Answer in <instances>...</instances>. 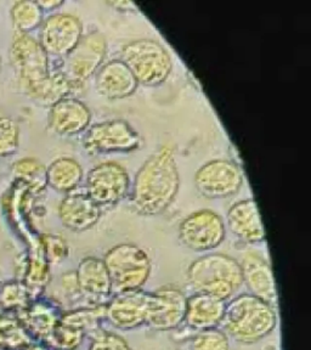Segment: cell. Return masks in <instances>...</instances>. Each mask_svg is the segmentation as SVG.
<instances>
[{
    "label": "cell",
    "mask_w": 311,
    "mask_h": 350,
    "mask_svg": "<svg viewBox=\"0 0 311 350\" xmlns=\"http://www.w3.org/2000/svg\"><path fill=\"white\" fill-rule=\"evenodd\" d=\"M10 61L23 93L39 104L51 107L73 90L64 72L51 71L49 55L29 34L15 33Z\"/></svg>",
    "instance_id": "obj_1"
},
{
    "label": "cell",
    "mask_w": 311,
    "mask_h": 350,
    "mask_svg": "<svg viewBox=\"0 0 311 350\" xmlns=\"http://www.w3.org/2000/svg\"><path fill=\"white\" fill-rule=\"evenodd\" d=\"M179 185L174 150L164 145L137 172L131 191V206L141 215H159L172 204Z\"/></svg>",
    "instance_id": "obj_2"
},
{
    "label": "cell",
    "mask_w": 311,
    "mask_h": 350,
    "mask_svg": "<svg viewBox=\"0 0 311 350\" xmlns=\"http://www.w3.org/2000/svg\"><path fill=\"white\" fill-rule=\"evenodd\" d=\"M225 334L243 345L257 343L271 334L278 325L275 308L251 293L236 297L225 308Z\"/></svg>",
    "instance_id": "obj_3"
},
{
    "label": "cell",
    "mask_w": 311,
    "mask_h": 350,
    "mask_svg": "<svg viewBox=\"0 0 311 350\" xmlns=\"http://www.w3.org/2000/svg\"><path fill=\"white\" fill-rule=\"evenodd\" d=\"M186 279L196 292L213 295L224 301L243 284L240 262L220 253L196 259L187 269Z\"/></svg>",
    "instance_id": "obj_4"
},
{
    "label": "cell",
    "mask_w": 311,
    "mask_h": 350,
    "mask_svg": "<svg viewBox=\"0 0 311 350\" xmlns=\"http://www.w3.org/2000/svg\"><path fill=\"white\" fill-rule=\"evenodd\" d=\"M103 260L116 295L141 290L151 273L148 253L134 243H120L111 248Z\"/></svg>",
    "instance_id": "obj_5"
},
{
    "label": "cell",
    "mask_w": 311,
    "mask_h": 350,
    "mask_svg": "<svg viewBox=\"0 0 311 350\" xmlns=\"http://www.w3.org/2000/svg\"><path fill=\"white\" fill-rule=\"evenodd\" d=\"M120 60L126 64L137 83L157 87L165 82L173 67L170 53L153 39H139L122 49Z\"/></svg>",
    "instance_id": "obj_6"
},
{
    "label": "cell",
    "mask_w": 311,
    "mask_h": 350,
    "mask_svg": "<svg viewBox=\"0 0 311 350\" xmlns=\"http://www.w3.org/2000/svg\"><path fill=\"white\" fill-rule=\"evenodd\" d=\"M107 51V43L100 32L83 36L76 48L66 56L64 75L71 83L72 89L82 87L85 81L98 72Z\"/></svg>",
    "instance_id": "obj_7"
},
{
    "label": "cell",
    "mask_w": 311,
    "mask_h": 350,
    "mask_svg": "<svg viewBox=\"0 0 311 350\" xmlns=\"http://www.w3.org/2000/svg\"><path fill=\"white\" fill-rule=\"evenodd\" d=\"M224 239L223 219L208 209L190 214L179 226V240L192 251H211L220 246Z\"/></svg>",
    "instance_id": "obj_8"
},
{
    "label": "cell",
    "mask_w": 311,
    "mask_h": 350,
    "mask_svg": "<svg viewBox=\"0 0 311 350\" xmlns=\"http://www.w3.org/2000/svg\"><path fill=\"white\" fill-rule=\"evenodd\" d=\"M141 137L126 120L98 123L87 131L83 145L89 153L128 152L140 148Z\"/></svg>",
    "instance_id": "obj_9"
},
{
    "label": "cell",
    "mask_w": 311,
    "mask_h": 350,
    "mask_svg": "<svg viewBox=\"0 0 311 350\" xmlns=\"http://www.w3.org/2000/svg\"><path fill=\"white\" fill-rule=\"evenodd\" d=\"M128 190V173L115 162L100 163L87 174V195L100 207L120 202L126 197Z\"/></svg>",
    "instance_id": "obj_10"
},
{
    "label": "cell",
    "mask_w": 311,
    "mask_h": 350,
    "mask_svg": "<svg viewBox=\"0 0 311 350\" xmlns=\"http://www.w3.org/2000/svg\"><path fill=\"white\" fill-rule=\"evenodd\" d=\"M243 184L240 168L231 161L214 159L202 165L195 175L197 190L208 198H226L239 192Z\"/></svg>",
    "instance_id": "obj_11"
},
{
    "label": "cell",
    "mask_w": 311,
    "mask_h": 350,
    "mask_svg": "<svg viewBox=\"0 0 311 350\" xmlns=\"http://www.w3.org/2000/svg\"><path fill=\"white\" fill-rule=\"evenodd\" d=\"M83 37L81 21L70 14H54L43 20L39 44L51 56H67Z\"/></svg>",
    "instance_id": "obj_12"
},
{
    "label": "cell",
    "mask_w": 311,
    "mask_h": 350,
    "mask_svg": "<svg viewBox=\"0 0 311 350\" xmlns=\"http://www.w3.org/2000/svg\"><path fill=\"white\" fill-rule=\"evenodd\" d=\"M187 298L179 288L162 287L148 293V321L157 331H172L185 320Z\"/></svg>",
    "instance_id": "obj_13"
},
{
    "label": "cell",
    "mask_w": 311,
    "mask_h": 350,
    "mask_svg": "<svg viewBox=\"0 0 311 350\" xmlns=\"http://www.w3.org/2000/svg\"><path fill=\"white\" fill-rule=\"evenodd\" d=\"M148 293L141 290L116 295L105 306V319L120 329H134L148 321Z\"/></svg>",
    "instance_id": "obj_14"
},
{
    "label": "cell",
    "mask_w": 311,
    "mask_h": 350,
    "mask_svg": "<svg viewBox=\"0 0 311 350\" xmlns=\"http://www.w3.org/2000/svg\"><path fill=\"white\" fill-rule=\"evenodd\" d=\"M240 265L242 279L251 295L273 308L278 306V288L270 264L257 252H247Z\"/></svg>",
    "instance_id": "obj_15"
},
{
    "label": "cell",
    "mask_w": 311,
    "mask_h": 350,
    "mask_svg": "<svg viewBox=\"0 0 311 350\" xmlns=\"http://www.w3.org/2000/svg\"><path fill=\"white\" fill-rule=\"evenodd\" d=\"M79 293L93 306H105V301L112 293V284L103 259L84 258L76 271Z\"/></svg>",
    "instance_id": "obj_16"
},
{
    "label": "cell",
    "mask_w": 311,
    "mask_h": 350,
    "mask_svg": "<svg viewBox=\"0 0 311 350\" xmlns=\"http://www.w3.org/2000/svg\"><path fill=\"white\" fill-rule=\"evenodd\" d=\"M90 120V111L78 98L66 96L50 107L49 128L62 137H72L85 131Z\"/></svg>",
    "instance_id": "obj_17"
},
{
    "label": "cell",
    "mask_w": 311,
    "mask_h": 350,
    "mask_svg": "<svg viewBox=\"0 0 311 350\" xmlns=\"http://www.w3.org/2000/svg\"><path fill=\"white\" fill-rule=\"evenodd\" d=\"M95 85L100 95L116 100L131 96L137 90L139 83L126 64L120 59L109 61L98 68Z\"/></svg>",
    "instance_id": "obj_18"
},
{
    "label": "cell",
    "mask_w": 311,
    "mask_h": 350,
    "mask_svg": "<svg viewBox=\"0 0 311 350\" xmlns=\"http://www.w3.org/2000/svg\"><path fill=\"white\" fill-rule=\"evenodd\" d=\"M228 224L236 237L248 245H257L265 240L257 202L254 200H243L230 208Z\"/></svg>",
    "instance_id": "obj_19"
},
{
    "label": "cell",
    "mask_w": 311,
    "mask_h": 350,
    "mask_svg": "<svg viewBox=\"0 0 311 350\" xmlns=\"http://www.w3.org/2000/svg\"><path fill=\"white\" fill-rule=\"evenodd\" d=\"M101 207L87 193L73 192L62 200L59 215L61 223L72 231H85L93 228L101 217Z\"/></svg>",
    "instance_id": "obj_20"
},
{
    "label": "cell",
    "mask_w": 311,
    "mask_h": 350,
    "mask_svg": "<svg viewBox=\"0 0 311 350\" xmlns=\"http://www.w3.org/2000/svg\"><path fill=\"white\" fill-rule=\"evenodd\" d=\"M225 308L224 301L213 295L196 292L187 298L184 323L197 332L217 328L224 319Z\"/></svg>",
    "instance_id": "obj_21"
},
{
    "label": "cell",
    "mask_w": 311,
    "mask_h": 350,
    "mask_svg": "<svg viewBox=\"0 0 311 350\" xmlns=\"http://www.w3.org/2000/svg\"><path fill=\"white\" fill-rule=\"evenodd\" d=\"M83 170L76 159L60 157L45 170V181L56 191L70 192L82 180Z\"/></svg>",
    "instance_id": "obj_22"
},
{
    "label": "cell",
    "mask_w": 311,
    "mask_h": 350,
    "mask_svg": "<svg viewBox=\"0 0 311 350\" xmlns=\"http://www.w3.org/2000/svg\"><path fill=\"white\" fill-rule=\"evenodd\" d=\"M21 323L27 332L37 336L39 338L46 339L55 327L60 323L61 317L54 308L44 301H37L29 308H26Z\"/></svg>",
    "instance_id": "obj_23"
},
{
    "label": "cell",
    "mask_w": 311,
    "mask_h": 350,
    "mask_svg": "<svg viewBox=\"0 0 311 350\" xmlns=\"http://www.w3.org/2000/svg\"><path fill=\"white\" fill-rule=\"evenodd\" d=\"M10 15L16 32L22 34H29L43 23V10L33 0L16 1L11 8Z\"/></svg>",
    "instance_id": "obj_24"
},
{
    "label": "cell",
    "mask_w": 311,
    "mask_h": 350,
    "mask_svg": "<svg viewBox=\"0 0 311 350\" xmlns=\"http://www.w3.org/2000/svg\"><path fill=\"white\" fill-rule=\"evenodd\" d=\"M106 306V304H105ZM105 306H93L89 309H77L65 312L60 319L61 323H65L72 327L82 329L84 334L93 332L98 334V323L105 319Z\"/></svg>",
    "instance_id": "obj_25"
},
{
    "label": "cell",
    "mask_w": 311,
    "mask_h": 350,
    "mask_svg": "<svg viewBox=\"0 0 311 350\" xmlns=\"http://www.w3.org/2000/svg\"><path fill=\"white\" fill-rule=\"evenodd\" d=\"M31 292L21 281H9L0 286V306L5 310H25Z\"/></svg>",
    "instance_id": "obj_26"
},
{
    "label": "cell",
    "mask_w": 311,
    "mask_h": 350,
    "mask_svg": "<svg viewBox=\"0 0 311 350\" xmlns=\"http://www.w3.org/2000/svg\"><path fill=\"white\" fill-rule=\"evenodd\" d=\"M31 345L27 329L20 321L0 319V345L8 349H23Z\"/></svg>",
    "instance_id": "obj_27"
},
{
    "label": "cell",
    "mask_w": 311,
    "mask_h": 350,
    "mask_svg": "<svg viewBox=\"0 0 311 350\" xmlns=\"http://www.w3.org/2000/svg\"><path fill=\"white\" fill-rule=\"evenodd\" d=\"M84 336L82 329L59 323L45 340L55 350H76L82 345Z\"/></svg>",
    "instance_id": "obj_28"
},
{
    "label": "cell",
    "mask_w": 311,
    "mask_h": 350,
    "mask_svg": "<svg viewBox=\"0 0 311 350\" xmlns=\"http://www.w3.org/2000/svg\"><path fill=\"white\" fill-rule=\"evenodd\" d=\"M11 173L20 180L31 185H42L45 181V168L38 159L26 157L16 161L11 167Z\"/></svg>",
    "instance_id": "obj_29"
},
{
    "label": "cell",
    "mask_w": 311,
    "mask_h": 350,
    "mask_svg": "<svg viewBox=\"0 0 311 350\" xmlns=\"http://www.w3.org/2000/svg\"><path fill=\"white\" fill-rule=\"evenodd\" d=\"M20 146V126L10 117L0 116V157H10Z\"/></svg>",
    "instance_id": "obj_30"
},
{
    "label": "cell",
    "mask_w": 311,
    "mask_h": 350,
    "mask_svg": "<svg viewBox=\"0 0 311 350\" xmlns=\"http://www.w3.org/2000/svg\"><path fill=\"white\" fill-rule=\"evenodd\" d=\"M191 349L230 350L229 336L218 327L198 331L192 339Z\"/></svg>",
    "instance_id": "obj_31"
},
{
    "label": "cell",
    "mask_w": 311,
    "mask_h": 350,
    "mask_svg": "<svg viewBox=\"0 0 311 350\" xmlns=\"http://www.w3.org/2000/svg\"><path fill=\"white\" fill-rule=\"evenodd\" d=\"M89 350H131L126 339L109 332H98L93 337Z\"/></svg>",
    "instance_id": "obj_32"
},
{
    "label": "cell",
    "mask_w": 311,
    "mask_h": 350,
    "mask_svg": "<svg viewBox=\"0 0 311 350\" xmlns=\"http://www.w3.org/2000/svg\"><path fill=\"white\" fill-rule=\"evenodd\" d=\"M43 246L48 262L53 264H59L68 256V247L66 245V241L59 236H44Z\"/></svg>",
    "instance_id": "obj_33"
},
{
    "label": "cell",
    "mask_w": 311,
    "mask_h": 350,
    "mask_svg": "<svg viewBox=\"0 0 311 350\" xmlns=\"http://www.w3.org/2000/svg\"><path fill=\"white\" fill-rule=\"evenodd\" d=\"M49 276V269L48 264L40 260V259H34L28 269L27 279L28 284H45Z\"/></svg>",
    "instance_id": "obj_34"
},
{
    "label": "cell",
    "mask_w": 311,
    "mask_h": 350,
    "mask_svg": "<svg viewBox=\"0 0 311 350\" xmlns=\"http://www.w3.org/2000/svg\"><path fill=\"white\" fill-rule=\"evenodd\" d=\"M61 286H62V290L65 291L66 295H68L70 298H79L81 297L79 287H78V282H77L76 271H70V273L62 275Z\"/></svg>",
    "instance_id": "obj_35"
},
{
    "label": "cell",
    "mask_w": 311,
    "mask_h": 350,
    "mask_svg": "<svg viewBox=\"0 0 311 350\" xmlns=\"http://www.w3.org/2000/svg\"><path fill=\"white\" fill-rule=\"evenodd\" d=\"M109 5L113 6L115 9L118 11H126V12H137V6L131 3V1H126V0H122V1H109Z\"/></svg>",
    "instance_id": "obj_36"
},
{
    "label": "cell",
    "mask_w": 311,
    "mask_h": 350,
    "mask_svg": "<svg viewBox=\"0 0 311 350\" xmlns=\"http://www.w3.org/2000/svg\"><path fill=\"white\" fill-rule=\"evenodd\" d=\"M37 3L43 12L56 10L57 8H60L64 4V1H61V0H39Z\"/></svg>",
    "instance_id": "obj_37"
},
{
    "label": "cell",
    "mask_w": 311,
    "mask_h": 350,
    "mask_svg": "<svg viewBox=\"0 0 311 350\" xmlns=\"http://www.w3.org/2000/svg\"><path fill=\"white\" fill-rule=\"evenodd\" d=\"M23 350H50V348L45 347L43 345H27L26 348H23Z\"/></svg>",
    "instance_id": "obj_38"
},
{
    "label": "cell",
    "mask_w": 311,
    "mask_h": 350,
    "mask_svg": "<svg viewBox=\"0 0 311 350\" xmlns=\"http://www.w3.org/2000/svg\"><path fill=\"white\" fill-rule=\"evenodd\" d=\"M0 71H1V55H0Z\"/></svg>",
    "instance_id": "obj_39"
}]
</instances>
